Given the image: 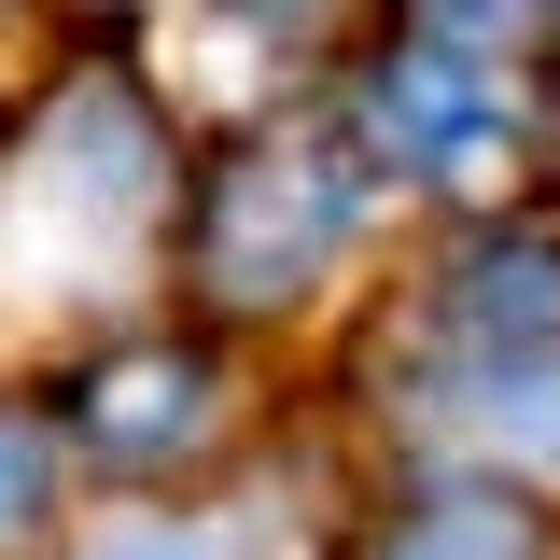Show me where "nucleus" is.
Returning <instances> with one entry per match:
<instances>
[{
  "instance_id": "1",
  "label": "nucleus",
  "mask_w": 560,
  "mask_h": 560,
  "mask_svg": "<svg viewBox=\"0 0 560 560\" xmlns=\"http://www.w3.org/2000/svg\"><path fill=\"white\" fill-rule=\"evenodd\" d=\"M154 210H168V140H154V113H140L127 84H70L57 113H43V140H28V168L0 183V267L28 280V294H98L154 238Z\"/></svg>"
},
{
  "instance_id": "10",
  "label": "nucleus",
  "mask_w": 560,
  "mask_h": 560,
  "mask_svg": "<svg viewBox=\"0 0 560 560\" xmlns=\"http://www.w3.org/2000/svg\"><path fill=\"white\" fill-rule=\"evenodd\" d=\"M84 560H224V547H197V533H113V547H84Z\"/></svg>"
},
{
  "instance_id": "5",
  "label": "nucleus",
  "mask_w": 560,
  "mask_h": 560,
  "mask_svg": "<svg viewBox=\"0 0 560 560\" xmlns=\"http://www.w3.org/2000/svg\"><path fill=\"white\" fill-rule=\"evenodd\" d=\"M197 420H210V378H197V364H98V378H84V434L127 448V463L183 448Z\"/></svg>"
},
{
  "instance_id": "4",
  "label": "nucleus",
  "mask_w": 560,
  "mask_h": 560,
  "mask_svg": "<svg viewBox=\"0 0 560 560\" xmlns=\"http://www.w3.org/2000/svg\"><path fill=\"white\" fill-rule=\"evenodd\" d=\"M448 323H463V364H560V253H477Z\"/></svg>"
},
{
  "instance_id": "8",
  "label": "nucleus",
  "mask_w": 560,
  "mask_h": 560,
  "mask_svg": "<svg viewBox=\"0 0 560 560\" xmlns=\"http://www.w3.org/2000/svg\"><path fill=\"white\" fill-rule=\"evenodd\" d=\"M43 504H57V463H43V434L0 407V547H28L43 533Z\"/></svg>"
},
{
  "instance_id": "6",
  "label": "nucleus",
  "mask_w": 560,
  "mask_h": 560,
  "mask_svg": "<svg viewBox=\"0 0 560 560\" xmlns=\"http://www.w3.org/2000/svg\"><path fill=\"white\" fill-rule=\"evenodd\" d=\"M378 560H533V518H518L504 490H448V504L393 518V547H378Z\"/></svg>"
},
{
  "instance_id": "2",
  "label": "nucleus",
  "mask_w": 560,
  "mask_h": 560,
  "mask_svg": "<svg viewBox=\"0 0 560 560\" xmlns=\"http://www.w3.org/2000/svg\"><path fill=\"white\" fill-rule=\"evenodd\" d=\"M364 210H378V183H364V154L350 140H267L238 183H224V210H210V280L224 294H308V280L337 267L350 238H364Z\"/></svg>"
},
{
  "instance_id": "9",
  "label": "nucleus",
  "mask_w": 560,
  "mask_h": 560,
  "mask_svg": "<svg viewBox=\"0 0 560 560\" xmlns=\"http://www.w3.org/2000/svg\"><path fill=\"white\" fill-rule=\"evenodd\" d=\"M420 14H434V28H448V43H477V28H518V14H533V0H420Z\"/></svg>"
},
{
  "instance_id": "7",
  "label": "nucleus",
  "mask_w": 560,
  "mask_h": 560,
  "mask_svg": "<svg viewBox=\"0 0 560 560\" xmlns=\"http://www.w3.org/2000/svg\"><path fill=\"white\" fill-rule=\"evenodd\" d=\"M463 420L504 448H560V364H463Z\"/></svg>"
},
{
  "instance_id": "3",
  "label": "nucleus",
  "mask_w": 560,
  "mask_h": 560,
  "mask_svg": "<svg viewBox=\"0 0 560 560\" xmlns=\"http://www.w3.org/2000/svg\"><path fill=\"white\" fill-rule=\"evenodd\" d=\"M364 127H378V154H407L434 183H504V168H518V84H504V57L420 28L407 57H378Z\"/></svg>"
}]
</instances>
